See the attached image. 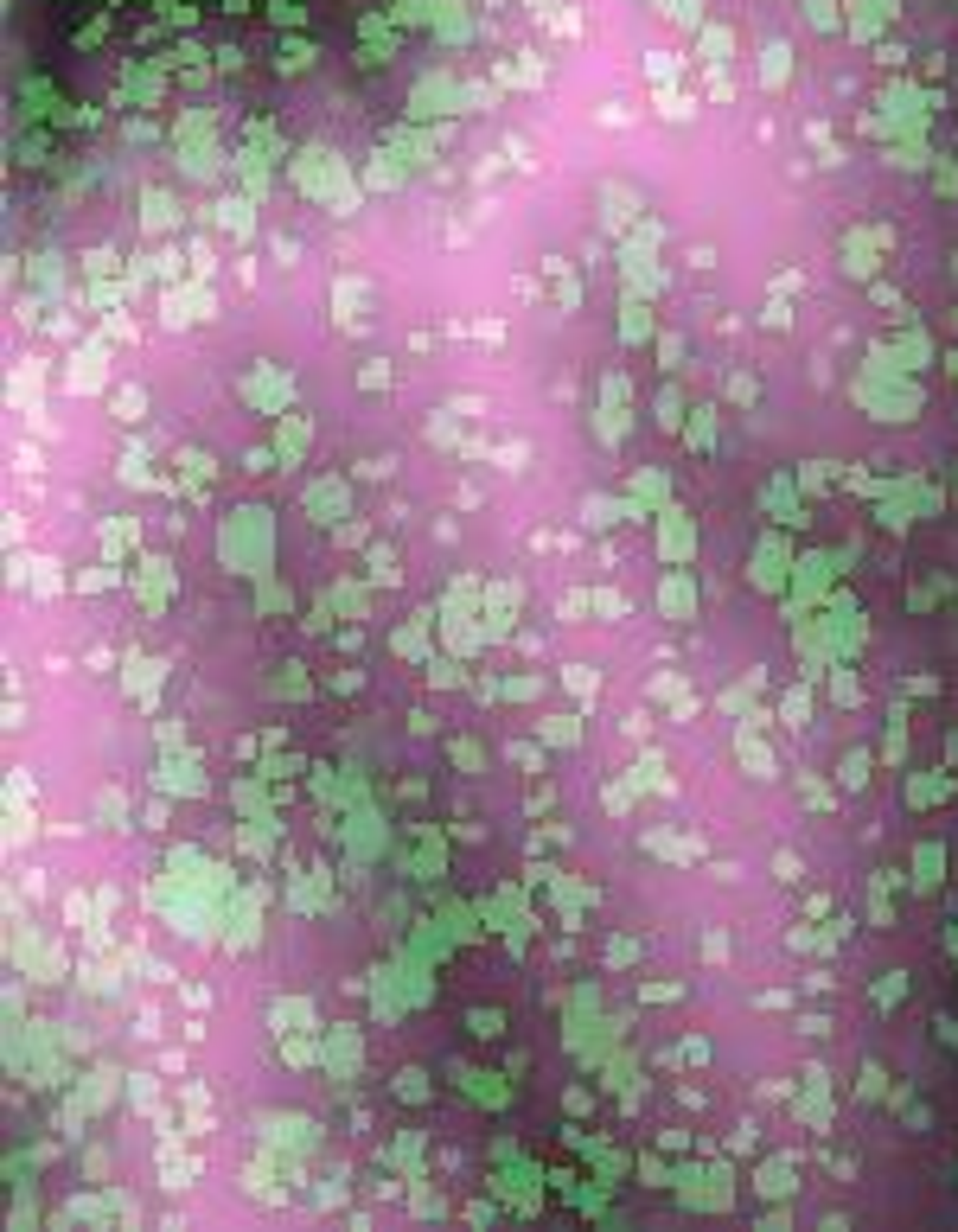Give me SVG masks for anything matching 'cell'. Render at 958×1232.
<instances>
[{"instance_id": "obj_1", "label": "cell", "mask_w": 958, "mask_h": 1232, "mask_svg": "<svg viewBox=\"0 0 958 1232\" xmlns=\"http://www.w3.org/2000/svg\"><path fill=\"white\" fill-rule=\"evenodd\" d=\"M287 179H294L300 198L326 205L332 218H352V211H358V179H352V166H345L332 147H320V140H307V147L287 153Z\"/></svg>"}, {"instance_id": "obj_2", "label": "cell", "mask_w": 958, "mask_h": 1232, "mask_svg": "<svg viewBox=\"0 0 958 1232\" xmlns=\"http://www.w3.org/2000/svg\"><path fill=\"white\" fill-rule=\"evenodd\" d=\"M218 562H224L231 575H250V581L269 575L275 531H269V511H263V505H237V511H224V524H218Z\"/></svg>"}, {"instance_id": "obj_3", "label": "cell", "mask_w": 958, "mask_h": 1232, "mask_svg": "<svg viewBox=\"0 0 958 1232\" xmlns=\"http://www.w3.org/2000/svg\"><path fill=\"white\" fill-rule=\"evenodd\" d=\"M320 1067H326V1086H332V1092H345V1086L358 1080V1067H365V1035H358L352 1022L320 1028Z\"/></svg>"}, {"instance_id": "obj_4", "label": "cell", "mask_w": 958, "mask_h": 1232, "mask_svg": "<svg viewBox=\"0 0 958 1232\" xmlns=\"http://www.w3.org/2000/svg\"><path fill=\"white\" fill-rule=\"evenodd\" d=\"M237 397H243L256 415L281 421V415L294 409V377H287L281 364H250V371H243V384H237Z\"/></svg>"}, {"instance_id": "obj_5", "label": "cell", "mask_w": 958, "mask_h": 1232, "mask_svg": "<svg viewBox=\"0 0 958 1232\" xmlns=\"http://www.w3.org/2000/svg\"><path fill=\"white\" fill-rule=\"evenodd\" d=\"M256 1137L269 1149H287V1156H313L320 1149V1124L307 1111H256Z\"/></svg>"}, {"instance_id": "obj_6", "label": "cell", "mask_w": 958, "mask_h": 1232, "mask_svg": "<svg viewBox=\"0 0 958 1232\" xmlns=\"http://www.w3.org/2000/svg\"><path fill=\"white\" fill-rule=\"evenodd\" d=\"M300 511H307L320 531L345 524V511H352V479H345V473H320V479H307V486H300Z\"/></svg>"}, {"instance_id": "obj_7", "label": "cell", "mask_w": 958, "mask_h": 1232, "mask_svg": "<svg viewBox=\"0 0 958 1232\" xmlns=\"http://www.w3.org/2000/svg\"><path fill=\"white\" fill-rule=\"evenodd\" d=\"M64 390H71V397H96V390H109V339H103V332L84 339V345L64 358Z\"/></svg>"}, {"instance_id": "obj_8", "label": "cell", "mask_w": 958, "mask_h": 1232, "mask_svg": "<svg viewBox=\"0 0 958 1232\" xmlns=\"http://www.w3.org/2000/svg\"><path fill=\"white\" fill-rule=\"evenodd\" d=\"M263 901H269V888L263 881H250L237 901H231V933H224V946L231 952H250L256 939H263Z\"/></svg>"}, {"instance_id": "obj_9", "label": "cell", "mask_w": 958, "mask_h": 1232, "mask_svg": "<svg viewBox=\"0 0 958 1232\" xmlns=\"http://www.w3.org/2000/svg\"><path fill=\"white\" fill-rule=\"evenodd\" d=\"M129 588H135V600L147 607V613H160V607H166V594H173V562H166V555H153V549H141L135 568H129Z\"/></svg>"}, {"instance_id": "obj_10", "label": "cell", "mask_w": 958, "mask_h": 1232, "mask_svg": "<svg viewBox=\"0 0 958 1232\" xmlns=\"http://www.w3.org/2000/svg\"><path fill=\"white\" fill-rule=\"evenodd\" d=\"M153 786L160 792H173V799H198L205 792V767H198V754H186V747H166L160 754V767H153Z\"/></svg>"}, {"instance_id": "obj_11", "label": "cell", "mask_w": 958, "mask_h": 1232, "mask_svg": "<svg viewBox=\"0 0 958 1232\" xmlns=\"http://www.w3.org/2000/svg\"><path fill=\"white\" fill-rule=\"evenodd\" d=\"M160 684H166V658L122 652V696H135L141 709H153V702H160Z\"/></svg>"}, {"instance_id": "obj_12", "label": "cell", "mask_w": 958, "mask_h": 1232, "mask_svg": "<svg viewBox=\"0 0 958 1232\" xmlns=\"http://www.w3.org/2000/svg\"><path fill=\"white\" fill-rule=\"evenodd\" d=\"M71 1092L84 1098V1111H90V1117H103V1111H109L116 1098L129 1092V1073H116L109 1060H96V1067H90V1073H84V1080H77Z\"/></svg>"}, {"instance_id": "obj_13", "label": "cell", "mask_w": 958, "mask_h": 1232, "mask_svg": "<svg viewBox=\"0 0 958 1232\" xmlns=\"http://www.w3.org/2000/svg\"><path fill=\"white\" fill-rule=\"evenodd\" d=\"M122 96H135L141 109H160V96H166V64H160V58L122 64Z\"/></svg>"}, {"instance_id": "obj_14", "label": "cell", "mask_w": 958, "mask_h": 1232, "mask_svg": "<svg viewBox=\"0 0 958 1232\" xmlns=\"http://www.w3.org/2000/svg\"><path fill=\"white\" fill-rule=\"evenodd\" d=\"M205 224H211V230H224V237H237V243H250V230H256V198H250V192H237V198H218Z\"/></svg>"}, {"instance_id": "obj_15", "label": "cell", "mask_w": 958, "mask_h": 1232, "mask_svg": "<svg viewBox=\"0 0 958 1232\" xmlns=\"http://www.w3.org/2000/svg\"><path fill=\"white\" fill-rule=\"evenodd\" d=\"M173 466H179V479H173V486H179V492H192V498H205V492H211V479H218V460H211L205 447H179V454H173Z\"/></svg>"}, {"instance_id": "obj_16", "label": "cell", "mask_w": 958, "mask_h": 1232, "mask_svg": "<svg viewBox=\"0 0 958 1232\" xmlns=\"http://www.w3.org/2000/svg\"><path fill=\"white\" fill-rule=\"evenodd\" d=\"M307 441H313V421H307V415H281V421H275V441H269V447H275V460L294 473V466L307 460Z\"/></svg>"}, {"instance_id": "obj_17", "label": "cell", "mask_w": 958, "mask_h": 1232, "mask_svg": "<svg viewBox=\"0 0 958 1232\" xmlns=\"http://www.w3.org/2000/svg\"><path fill=\"white\" fill-rule=\"evenodd\" d=\"M166 230H179V198L173 192H141V237H166Z\"/></svg>"}, {"instance_id": "obj_18", "label": "cell", "mask_w": 958, "mask_h": 1232, "mask_svg": "<svg viewBox=\"0 0 958 1232\" xmlns=\"http://www.w3.org/2000/svg\"><path fill=\"white\" fill-rule=\"evenodd\" d=\"M269 1022H275V1035H320V1022H313V1002H307V996H275V1002H269Z\"/></svg>"}, {"instance_id": "obj_19", "label": "cell", "mask_w": 958, "mask_h": 1232, "mask_svg": "<svg viewBox=\"0 0 958 1232\" xmlns=\"http://www.w3.org/2000/svg\"><path fill=\"white\" fill-rule=\"evenodd\" d=\"M160 1182L179 1194V1188H192V1156H186V1143H179V1130H166L160 1137Z\"/></svg>"}, {"instance_id": "obj_20", "label": "cell", "mask_w": 958, "mask_h": 1232, "mask_svg": "<svg viewBox=\"0 0 958 1232\" xmlns=\"http://www.w3.org/2000/svg\"><path fill=\"white\" fill-rule=\"evenodd\" d=\"M141 555V524L135 518H109L103 524V562H135Z\"/></svg>"}, {"instance_id": "obj_21", "label": "cell", "mask_w": 958, "mask_h": 1232, "mask_svg": "<svg viewBox=\"0 0 958 1232\" xmlns=\"http://www.w3.org/2000/svg\"><path fill=\"white\" fill-rule=\"evenodd\" d=\"M326 881H332L326 868L294 875V881H287V907H294V913H320V907H326Z\"/></svg>"}, {"instance_id": "obj_22", "label": "cell", "mask_w": 958, "mask_h": 1232, "mask_svg": "<svg viewBox=\"0 0 958 1232\" xmlns=\"http://www.w3.org/2000/svg\"><path fill=\"white\" fill-rule=\"evenodd\" d=\"M447 103H454V84H447V77L434 71V77H422V84H415V96H410V116H415V122H428V116H441Z\"/></svg>"}, {"instance_id": "obj_23", "label": "cell", "mask_w": 958, "mask_h": 1232, "mask_svg": "<svg viewBox=\"0 0 958 1232\" xmlns=\"http://www.w3.org/2000/svg\"><path fill=\"white\" fill-rule=\"evenodd\" d=\"M71 588L77 594H109V588H129V568L122 562H96V568H77Z\"/></svg>"}, {"instance_id": "obj_24", "label": "cell", "mask_w": 958, "mask_h": 1232, "mask_svg": "<svg viewBox=\"0 0 958 1232\" xmlns=\"http://www.w3.org/2000/svg\"><path fill=\"white\" fill-rule=\"evenodd\" d=\"M256 773H263V779H269V786H294V779H300V773H313V767H307V760H300V754H281V747H269V754H263V767H256Z\"/></svg>"}, {"instance_id": "obj_25", "label": "cell", "mask_w": 958, "mask_h": 1232, "mask_svg": "<svg viewBox=\"0 0 958 1232\" xmlns=\"http://www.w3.org/2000/svg\"><path fill=\"white\" fill-rule=\"evenodd\" d=\"M371 996H378V1022L403 1015V990H397V970H390V964H378V970H371Z\"/></svg>"}, {"instance_id": "obj_26", "label": "cell", "mask_w": 958, "mask_h": 1232, "mask_svg": "<svg viewBox=\"0 0 958 1232\" xmlns=\"http://www.w3.org/2000/svg\"><path fill=\"white\" fill-rule=\"evenodd\" d=\"M109 409H116L122 428H135V421H147V390H141V384H122V390L109 397Z\"/></svg>"}, {"instance_id": "obj_27", "label": "cell", "mask_w": 958, "mask_h": 1232, "mask_svg": "<svg viewBox=\"0 0 958 1232\" xmlns=\"http://www.w3.org/2000/svg\"><path fill=\"white\" fill-rule=\"evenodd\" d=\"M287 607H294V588L275 581V575H263V581H256V613L269 620V613H287Z\"/></svg>"}, {"instance_id": "obj_28", "label": "cell", "mask_w": 958, "mask_h": 1232, "mask_svg": "<svg viewBox=\"0 0 958 1232\" xmlns=\"http://www.w3.org/2000/svg\"><path fill=\"white\" fill-rule=\"evenodd\" d=\"M365 185H371V192H397V185H403V160H390V153H371V166H365Z\"/></svg>"}, {"instance_id": "obj_29", "label": "cell", "mask_w": 958, "mask_h": 1232, "mask_svg": "<svg viewBox=\"0 0 958 1232\" xmlns=\"http://www.w3.org/2000/svg\"><path fill=\"white\" fill-rule=\"evenodd\" d=\"M320 1060V1035H281V1067H313Z\"/></svg>"}, {"instance_id": "obj_30", "label": "cell", "mask_w": 958, "mask_h": 1232, "mask_svg": "<svg viewBox=\"0 0 958 1232\" xmlns=\"http://www.w3.org/2000/svg\"><path fill=\"white\" fill-rule=\"evenodd\" d=\"M269 696H313V678H307V665H281V678H269Z\"/></svg>"}, {"instance_id": "obj_31", "label": "cell", "mask_w": 958, "mask_h": 1232, "mask_svg": "<svg viewBox=\"0 0 958 1232\" xmlns=\"http://www.w3.org/2000/svg\"><path fill=\"white\" fill-rule=\"evenodd\" d=\"M332 607H339L345 620H365V607H371V600H365V581H332Z\"/></svg>"}, {"instance_id": "obj_32", "label": "cell", "mask_w": 958, "mask_h": 1232, "mask_svg": "<svg viewBox=\"0 0 958 1232\" xmlns=\"http://www.w3.org/2000/svg\"><path fill=\"white\" fill-rule=\"evenodd\" d=\"M307 64H313V45H307V39H281L275 71H281V77H294V71H307Z\"/></svg>"}, {"instance_id": "obj_33", "label": "cell", "mask_w": 958, "mask_h": 1232, "mask_svg": "<svg viewBox=\"0 0 958 1232\" xmlns=\"http://www.w3.org/2000/svg\"><path fill=\"white\" fill-rule=\"evenodd\" d=\"M129 1104L160 1117V1098H153V1080H147V1073H129ZM160 1130H166V1117H160Z\"/></svg>"}, {"instance_id": "obj_34", "label": "cell", "mask_w": 958, "mask_h": 1232, "mask_svg": "<svg viewBox=\"0 0 958 1232\" xmlns=\"http://www.w3.org/2000/svg\"><path fill=\"white\" fill-rule=\"evenodd\" d=\"M122 486H153V473H147V454H141V447H122Z\"/></svg>"}, {"instance_id": "obj_35", "label": "cell", "mask_w": 958, "mask_h": 1232, "mask_svg": "<svg viewBox=\"0 0 958 1232\" xmlns=\"http://www.w3.org/2000/svg\"><path fill=\"white\" fill-rule=\"evenodd\" d=\"M332 620H339V607H332V594H326V600H313V613H307L300 626H307L313 639H326V633H332Z\"/></svg>"}, {"instance_id": "obj_36", "label": "cell", "mask_w": 958, "mask_h": 1232, "mask_svg": "<svg viewBox=\"0 0 958 1232\" xmlns=\"http://www.w3.org/2000/svg\"><path fill=\"white\" fill-rule=\"evenodd\" d=\"M467 1028H473L479 1041H499V1035H505V1015H499V1009H473V1015H467Z\"/></svg>"}, {"instance_id": "obj_37", "label": "cell", "mask_w": 958, "mask_h": 1232, "mask_svg": "<svg viewBox=\"0 0 958 1232\" xmlns=\"http://www.w3.org/2000/svg\"><path fill=\"white\" fill-rule=\"evenodd\" d=\"M109 1169H116V1162H109V1143H84V1175H90V1182H109Z\"/></svg>"}, {"instance_id": "obj_38", "label": "cell", "mask_w": 958, "mask_h": 1232, "mask_svg": "<svg viewBox=\"0 0 958 1232\" xmlns=\"http://www.w3.org/2000/svg\"><path fill=\"white\" fill-rule=\"evenodd\" d=\"M390 645H397L403 658H422V652H428V633H422V620H415V626H403V633H390Z\"/></svg>"}, {"instance_id": "obj_39", "label": "cell", "mask_w": 958, "mask_h": 1232, "mask_svg": "<svg viewBox=\"0 0 958 1232\" xmlns=\"http://www.w3.org/2000/svg\"><path fill=\"white\" fill-rule=\"evenodd\" d=\"M269 19L281 26V32H287V26L300 32V26H307V6H294V0H269Z\"/></svg>"}, {"instance_id": "obj_40", "label": "cell", "mask_w": 958, "mask_h": 1232, "mask_svg": "<svg viewBox=\"0 0 958 1232\" xmlns=\"http://www.w3.org/2000/svg\"><path fill=\"white\" fill-rule=\"evenodd\" d=\"M96 818H103V830H122V818H129L122 792H103V799H96Z\"/></svg>"}, {"instance_id": "obj_41", "label": "cell", "mask_w": 958, "mask_h": 1232, "mask_svg": "<svg viewBox=\"0 0 958 1232\" xmlns=\"http://www.w3.org/2000/svg\"><path fill=\"white\" fill-rule=\"evenodd\" d=\"M397 1098H410V1104H422V1098H428V1080H422L415 1067H403V1073H397Z\"/></svg>"}, {"instance_id": "obj_42", "label": "cell", "mask_w": 958, "mask_h": 1232, "mask_svg": "<svg viewBox=\"0 0 958 1232\" xmlns=\"http://www.w3.org/2000/svg\"><path fill=\"white\" fill-rule=\"evenodd\" d=\"M32 287H45V294L58 287V256H51V250H45V256H32Z\"/></svg>"}, {"instance_id": "obj_43", "label": "cell", "mask_w": 958, "mask_h": 1232, "mask_svg": "<svg viewBox=\"0 0 958 1232\" xmlns=\"http://www.w3.org/2000/svg\"><path fill=\"white\" fill-rule=\"evenodd\" d=\"M116 269H122L116 250H90V256H84V274H90V281H96V274H116Z\"/></svg>"}, {"instance_id": "obj_44", "label": "cell", "mask_w": 958, "mask_h": 1232, "mask_svg": "<svg viewBox=\"0 0 958 1232\" xmlns=\"http://www.w3.org/2000/svg\"><path fill=\"white\" fill-rule=\"evenodd\" d=\"M460 1086H467L473 1098H486V1104H492V1098H505V1086H492V1073H460Z\"/></svg>"}, {"instance_id": "obj_45", "label": "cell", "mask_w": 958, "mask_h": 1232, "mask_svg": "<svg viewBox=\"0 0 958 1232\" xmlns=\"http://www.w3.org/2000/svg\"><path fill=\"white\" fill-rule=\"evenodd\" d=\"M415 1149H422V1137H397L384 1156H390V1169H415Z\"/></svg>"}, {"instance_id": "obj_46", "label": "cell", "mask_w": 958, "mask_h": 1232, "mask_svg": "<svg viewBox=\"0 0 958 1232\" xmlns=\"http://www.w3.org/2000/svg\"><path fill=\"white\" fill-rule=\"evenodd\" d=\"M84 920L96 926V913H90V894H71V901H64V926H77V933H84Z\"/></svg>"}, {"instance_id": "obj_47", "label": "cell", "mask_w": 958, "mask_h": 1232, "mask_svg": "<svg viewBox=\"0 0 958 1232\" xmlns=\"http://www.w3.org/2000/svg\"><path fill=\"white\" fill-rule=\"evenodd\" d=\"M186 263H192V281H205V274L218 269V256H211V243H205V237L192 243V256H186Z\"/></svg>"}, {"instance_id": "obj_48", "label": "cell", "mask_w": 958, "mask_h": 1232, "mask_svg": "<svg viewBox=\"0 0 958 1232\" xmlns=\"http://www.w3.org/2000/svg\"><path fill=\"white\" fill-rule=\"evenodd\" d=\"M358 384H365V390H390V364H384V358H371V364L358 371Z\"/></svg>"}, {"instance_id": "obj_49", "label": "cell", "mask_w": 958, "mask_h": 1232, "mask_svg": "<svg viewBox=\"0 0 958 1232\" xmlns=\"http://www.w3.org/2000/svg\"><path fill=\"white\" fill-rule=\"evenodd\" d=\"M428 684H434V689L460 684V665H454V658H434V665H428Z\"/></svg>"}, {"instance_id": "obj_50", "label": "cell", "mask_w": 958, "mask_h": 1232, "mask_svg": "<svg viewBox=\"0 0 958 1232\" xmlns=\"http://www.w3.org/2000/svg\"><path fill=\"white\" fill-rule=\"evenodd\" d=\"M275 466H281L275 447H250V454H243V473H275Z\"/></svg>"}, {"instance_id": "obj_51", "label": "cell", "mask_w": 958, "mask_h": 1232, "mask_svg": "<svg viewBox=\"0 0 958 1232\" xmlns=\"http://www.w3.org/2000/svg\"><path fill=\"white\" fill-rule=\"evenodd\" d=\"M447 754H454V767H467V773H479V767H486V760H479V747H473V741H454V747H447Z\"/></svg>"}, {"instance_id": "obj_52", "label": "cell", "mask_w": 958, "mask_h": 1232, "mask_svg": "<svg viewBox=\"0 0 958 1232\" xmlns=\"http://www.w3.org/2000/svg\"><path fill=\"white\" fill-rule=\"evenodd\" d=\"M837 779H843V786H862V779H869V754H850V760H843V773H837Z\"/></svg>"}, {"instance_id": "obj_53", "label": "cell", "mask_w": 958, "mask_h": 1232, "mask_svg": "<svg viewBox=\"0 0 958 1232\" xmlns=\"http://www.w3.org/2000/svg\"><path fill=\"white\" fill-rule=\"evenodd\" d=\"M358 684H365V671H332V678H326V689H332V696H352Z\"/></svg>"}, {"instance_id": "obj_54", "label": "cell", "mask_w": 958, "mask_h": 1232, "mask_svg": "<svg viewBox=\"0 0 958 1232\" xmlns=\"http://www.w3.org/2000/svg\"><path fill=\"white\" fill-rule=\"evenodd\" d=\"M103 32H109V19H103V13H96V19H90V26H77V45H84V51H90V45H103Z\"/></svg>"}, {"instance_id": "obj_55", "label": "cell", "mask_w": 958, "mask_h": 1232, "mask_svg": "<svg viewBox=\"0 0 958 1232\" xmlns=\"http://www.w3.org/2000/svg\"><path fill=\"white\" fill-rule=\"evenodd\" d=\"M103 339H135V319H122V313H103Z\"/></svg>"}, {"instance_id": "obj_56", "label": "cell", "mask_w": 958, "mask_h": 1232, "mask_svg": "<svg viewBox=\"0 0 958 1232\" xmlns=\"http://www.w3.org/2000/svg\"><path fill=\"white\" fill-rule=\"evenodd\" d=\"M313 1201H320V1207H339V1201H345V1182H339V1175H332V1182H320V1188H313Z\"/></svg>"}, {"instance_id": "obj_57", "label": "cell", "mask_w": 958, "mask_h": 1232, "mask_svg": "<svg viewBox=\"0 0 958 1232\" xmlns=\"http://www.w3.org/2000/svg\"><path fill=\"white\" fill-rule=\"evenodd\" d=\"M371 581H397V568H390V549H384V543L371 549Z\"/></svg>"}, {"instance_id": "obj_58", "label": "cell", "mask_w": 958, "mask_h": 1232, "mask_svg": "<svg viewBox=\"0 0 958 1232\" xmlns=\"http://www.w3.org/2000/svg\"><path fill=\"white\" fill-rule=\"evenodd\" d=\"M166 6V26H192L198 19V6H179V0H160Z\"/></svg>"}, {"instance_id": "obj_59", "label": "cell", "mask_w": 958, "mask_h": 1232, "mask_svg": "<svg viewBox=\"0 0 958 1232\" xmlns=\"http://www.w3.org/2000/svg\"><path fill=\"white\" fill-rule=\"evenodd\" d=\"M544 741H575V722H569V715H556V722H544Z\"/></svg>"}, {"instance_id": "obj_60", "label": "cell", "mask_w": 958, "mask_h": 1232, "mask_svg": "<svg viewBox=\"0 0 958 1232\" xmlns=\"http://www.w3.org/2000/svg\"><path fill=\"white\" fill-rule=\"evenodd\" d=\"M218 71H224V77L243 71V51H237V45H218Z\"/></svg>"}, {"instance_id": "obj_61", "label": "cell", "mask_w": 958, "mask_h": 1232, "mask_svg": "<svg viewBox=\"0 0 958 1232\" xmlns=\"http://www.w3.org/2000/svg\"><path fill=\"white\" fill-rule=\"evenodd\" d=\"M32 588H39V594H58V588H64V581H58V575H51V562H39V575H32Z\"/></svg>"}, {"instance_id": "obj_62", "label": "cell", "mask_w": 958, "mask_h": 1232, "mask_svg": "<svg viewBox=\"0 0 958 1232\" xmlns=\"http://www.w3.org/2000/svg\"><path fill=\"white\" fill-rule=\"evenodd\" d=\"M952 371H958V358H952Z\"/></svg>"}]
</instances>
